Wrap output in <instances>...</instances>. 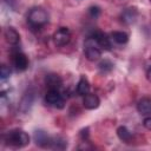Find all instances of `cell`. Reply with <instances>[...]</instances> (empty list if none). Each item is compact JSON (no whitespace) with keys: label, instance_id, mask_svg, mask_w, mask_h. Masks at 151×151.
<instances>
[{"label":"cell","instance_id":"cb8c5ba5","mask_svg":"<svg viewBox=\"0 0 151 151\" xmlns=\"http://www.w3.org/2000/svg\"><path fill=\"white\" fill-rule=\"evenodd\" d=\"M146 78H147L149 81H151V66L149 67V70H147V72H146Z\"/></svg>","mask_w":151,"mask_h":151},{"label":"cell","instance_id":"9c48e42d","mask_svg":"<svg viewBox=\"0 0 151 151\" xmlns=\"http://www.w3.org/2000/svg\"><path fill=\"white\" fill-rule=\"evenodd\" d=\"M137 18H138V11L134 7H129L124 9L122 13V21L126 25L133 24L137 20Z\"/></svg>","mask_w":151,"mask_h":151},{"label":"cell","instance_id":"ba28073f","mask_svg":"<svg viewBox=\"0 0 151 151\" xmlns=\"http://www.w3.org/2000/svg\"><path fill=\"white\" fill-rule=\"evenodd\" d=\"M33 137H34L35 144L39 145L40 147H50L52 138H51L45 131H42V130H37V131H34Z\"/></svg>","mask_w":151,"mask_h":151},{"label":"cell","instance_id":"5b68a950","mask_svg":"<svg viewBox=\"0 0 151 151\" xmlns=\"http://www.w3.org/2000/svg\"><path fill=\"white\" fill-rule=\"evenodd\" d=\"M71 40V32L66 27H60L53 34V41L57 46H65Z\"/></svg>","mask_w":151,"mask_h":151},{"label":"cell","instance_id":"d4e9b609","mask_svg":"<svg viewBox=\"0 0 151 151\" xmlns=\"http://www.w3.org/2000/svg\"><path fill=\"white\" fill-rule=\"evenodd\" d=\"M150 1H151V0H150Z\"/></svg>","mask_w":151,"mask_h":151},{"label":"cell","instance_id":"5bb4252c","mask_svg":"<svg viewBox=\"0 0 151 151\" xmlns=\"http://www.w3.org/2000/svg\"><path fill=\"white\" fill-rule=\"evenodd\" d=\"M33 104V94L32 93H26L21 100H20V104H19V107L22 112H27L29 110V107L32 106Z\"/></svg>","mask_w":151,"mask_h":151},{"label":"cell","instance_id":"30bf717a","mask_svg":"<svg viewBox=\"0 0 151 151\" xmlns=\"http://www.w3.org/2000/svg\"><path fill=\"white\" fill-rule=\"evenodd\" d=\"M83 104H84V107L85 109H87V110H94V109H97L99 106L100 100H99V98H98L97 94L87 93L86 96H84Z\"/></svg>","mask_w":151,"mask_h":151},{"label":"cell","instance_id":"7a4b0ae2","mask_svg":"<svg viewBox=\"0 0 151 151\" xmlns=\"http://www.w3.org/2000/svg\"><path fill=\"white\" fill-rule=\"evenodd\" d=\"M48 21V15L45 9L40 7H34L29 11L27 15V22L32 28H40Z\"/></svg>","mask_w":151,"mask_h":151},{"label":"cell","instance_id":"8992f818","mask_svg":"<svg viewBox=\"0 0 151 151\" xmlns=\"http://www.w3.org/2000/svg\"><path fill=\"white\" fill-rule=\"evenodd\" d=\"M91 38H93L96 40V42L98 44V46L103 50H110L111 48V41H110V38L100 32V31H94L92 34H91Z\"/></svg>","mask_w":151,"mask_h":151},{"label":"cell","instance_id":"6da1fadb","mask_svg":"<svg viewBox=\"0 0 151 151\" xmlns=\"http://www.w3.org/2000/svg\"><path fill=\"white\" fill-rule=\"evenodd\" d=\"M4 139L7 145L13 147H24L29 144V136L24 130L20 129H14L8 131L5 134Z\"/></svg>","mask_w":151,"mask_h":151},{"label":"cell","instance_id":"603a6c76","mask_svg":"<svg viewBox=\"0 0 151 151\" xmlns=\"http://www.w3.org/2000/svg\"><path fill=\"white\" fill-rule=\"evenodd\" d=\"M80 137L83 138V140H86L88 138V129H83L80 131Z\"/></svg>","mask_w":151,"mask_h":151},{"label":"cell","instance_id":"ac0fdd59","mask_svg":"<svg viewBox=\"0 0 151 151\" xmlns=\"http://www.w3.org/2000/svg\"><path fill=\"white\" fill-rule=\"evenodd\" d=\"M67 143L65 142V139L60 138V137H53L51 140V145L50 149H54V150H64L66 149Z\"/></svg>","mask_w":151,"mask_h":151},{"label":"cell","instance_id":"4fadbf2b","mask_svg":"<svg viewBox=\"0 0 151 151\" xmlns=\"http://www.w3.org/2000/svg\"><path fill=\"white\" fill-rule=\"evenodd\" d=\"M45 81L50 90H59L61 87V78L58 74H54V73L47 74L45 78Z\"/></svg>","mask_w":151,"mask_h":151},{"label":"cell","instance_id":"e0dca14e","mask_svg":"<svg viewBox=\"0 0 151 151\" xmlns=\"http://www.w3.org/2000/svg\"><path fill=\"white\" fill-rule=\"evenodd\" d=\"M111 39H113V41H116L117 44L123 45V44L127 42L129 35H127V33H125L123 31H114L111 33Z\"/></svg>","mask_w":151,"mask_h":151},{"label":"cell","instance_id":"d6986e66","mask_svg":"<svg viewBox=\"0 0 151 151\" xmlns=\"http://www.w3.org/2000/svg\"><path fill=\"white\" fill-rule=\"evenodd\" d=\"M112 68H113V64H112L110 60H107V59H104V60L100 61V64H99V70H100L103 73H107V72L112 71Z\"/></svg>","mask_w":151,"mask_h":151},{"label":"cell","instance_id":"52a82bcc","mask_svg":"<svg viewBox=\"0 0 151 151\" xmlns=\"http://www.w3.org/2000/svg\"><path fill=\"white\" fill-rule=\"evenodd\" d=\"M13 65L17 68V71L22 72L28 67V59L24 53L15 52L13 54Z\"/></svg>","mask_w":151,"mask_h":151},{"label":"cell","instance_id":"2e32d148","mask_svg":"<svg viewBox=\"0 0 151 151\" xmlns=\"http://www.w3.org/2000/svg\"><path fill=\"white\" fill-rule=\"evenodd\" d=\"M117 136L122 142H125V143H129L132 139V133L126 126H119L117 129Z\"/></svg>","mask_w":151,"mask_h":151},{"label":"cell","instance_id":"277c9868","mask_svg":"<svg viewBox=\"0 0 151 151\" xmlns=\"http://www.w3.org/2000/svg\"><path fill=\"white\" fill-rule=\"evenodd\" d=\"M45 101L53 107L63 109L65 106V99L63 94L59 92V90H48L45 96Z\"/></svg>","mask_w":151,"mask_h":151},{"label":"cell","instance_id":"ffe728a7","mask_svg":"<svg viewBox=\"0 0 151 151\" xmlns=\"http://www.w3.org/2000/svg\"><path fill=\"white\" fill-rule=\"evenodd\" d=\"M11 76V68L7 65H1L0 67V77L1 79H6Z\"/></svg>","mask_w":151,"mask_h":151},{"label":"cell","instance_id":"9a60e30c","mask_svg":"<svg viewBox=\"0 0 151 151\" xmlns=\"http://www.w3.org/2000/svg\"><path fill=\"white\" fill-rule=\"evenodd\" d=\"M77 92L79 96H86L90 93V84L85 77H81L77 85Z\"/></svg>","mask_w":151,"mask_h":151},{"label":"cell","instance_id":"7c38bea8","mask_svg":"<svg viewBox=\"0 0 151 151\" xmlns=\"http://www.w3.org/2000/svg\"><path fill=\"white\" fill-rule=\"evenodd\" d=\"M137 110L140 114L151 116V98L144 97L137 104Z\"/></svg>","mask_w":151,"mask_h":151},{"label":"cell","instance_id":"3957f363","mask_svg":"<svg viewBox=\"0 0 151 151\" xmlns=\"http://www.w3.org/2000/svg\"><path fill=\"white\" fill-rule=\"evenodd\" d=\"M85 55L90 61H96L100 58L101 55V48L98 46V44L96 42V40L91 37H88L85 41Z\"/></svg>","mask_w":151,"mask_h":151},{"label":"cell","instance_id":"44dd1931","mask_svg":"<svg viewBox=\"0 0 151 151\" xmlns=\"http://www.w3.org/2000/svg\"><path fill=\"white\" fill-rule=\"evenodd\" d=\"M99 13H100V9H99L97 6H94V7H91V8H90V14H91V17L97 18V17L99 15Z\"/></svg>","mask_w":151,"mask_h":151},{"label":"cell","instance_id":"7402d4cb","mask_svg":"<svg viewBox=\"0 0 151 151\" xmlns=\"http://www.w3.org/2000/svg\"><path fill=\"white\" fill-rule=\"evenodd\" d=\"M143 125H144V127H145L146 130H150V131H151V116L146 117V118L143 120Z\"/></svg>","mask_w":151,"mask_h":151},{"label":"cell","instance_id":"8fae6325","mask_svg":"<svg viewBox=\"0 0 151 151\" xmlns=\"http://www.w3.org/2000/svg\"><path fill=\"white\" fill-rule=\"evenodd\" d=\"M4 37H5L6 41L8 44H11V45H17L20 41V35L17 32V29L13 28V27H7L4 31Z\"/></svg>","mask_w":151,"mask_h":151}]
</instances>
